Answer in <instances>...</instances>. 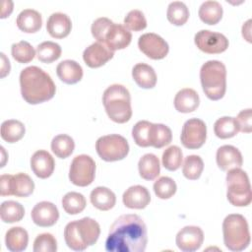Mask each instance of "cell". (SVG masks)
Masks as SVG:
<instances>
[{
	"instance_id": "cell-32",
	"label": "cell",
	"mask_w": 252,
	"mask_h": 252,
	"mask_svg": "<svg viewBox=\"0 0 252 252\" xmlns=\"http://www.w3.org/2000/svg\"><path fill=\"white\" fill-rule=\"evenodd\" d=\"M239 131L237 122L234 117L223 116L219 118L214 124V132L220 139H228L234 137Z\"/></svg>"
},
{
	"instance_id": "cell-14",
	"label": "cell",
	"mask_w": 252,
	"mask_h": 252,
	"mask_svg": "<svg viewBox=\"0 0 252 252\" xmlns=\"http://www.w3.org/2000/svg\"><path fill=\"white\" fill-rule=\"evenodd\" d=\"M176 245L183 252H194L198 250L204 241V232L199 226L187 225L176 234Z\"/></svg>"
},
{
	"instance_id": "cell-17",
	"label": "cell",
	"mask_w": 252,
	"mask_h": 252,
	"mask_svg": "<svg viewBox=\"0 0 252 252\" xmlns=\"http://www.w3.org/2000/svg\"><path fill=\"white\" fill-rule=\"evenodd\" d=\"M113 55L114 51L110 50L104 43L96 41L84 50L83 59L89 67L98 68L109 61Z\"/></svg>"
},
{
	"instance_id": "cell-3",
	"label": "cell",
	"mask_w": 252,
	"mask_h": 252,
	"mask_svg": "<svg viewBox=\"0 0 252 252\" xmlns=\"http://www.w3.org/2000/svg\"><path fill=\"white\" fill-rule=\"evenodd\" d=\"M100 234L98 222L92 218H83L70 221L64 228V239L69 248L74 251H84L94 245Z\"/></svg>"
},
{
	"instance_id": "cell-37",
	"label": "cell",
	"mask_w": 252,
	"mask_h": 252,
	"mask_svg": "<svg viewBox=\"0 0 252 252\" xmlns=\"http://www.w3.org/2000/svg\"><path fill=\"white\" fill-rule=\"evenodd\" d=\"M167 20L174 26L184 25L189 18V10L181 1H173L169 3L166 12Z\"/></svg>"
},
{
	"instance_id": "cell-36",
	"label": "cell",
	"mask_w": 252,
	"mask_h": 252,
	"mask_svg": "<svg viewBox=\"0 0 252 252\" xmlns=\"http://www.w3.org/2000/svg\"><path fill=\"white\" fill-rule=\"evenodd\" d=\"M87 201L83 194L78 192H68L62 198V207L69 215H77L84 211Z\"/></svg>"
},
{
	"instance_id": "cell-4",
	"label": "cell",
	"mask_w": 252,
	"mask_h": 252,
	"mask_svg": "<svg viewBox=\"0 0 252 252\" xmlns=\"http://www.w3.org/2000/svg\"><path fill=\"white\" fill-rule=\"evenodd\" d=\"M102 103L108 117L116 123H125L132 116L131 96L123 85L113 84L102 94Z\"/></svg>"
},
{
	"instance_id": "cell-6",
	"label": "cell",
	"mask_w": 252,
	"mask_h": 252,
	"mask_svg": "<svg viewBox=\"0 0 252 252\" xmlns=\"http://www.w3.org/2000/svg\"><path fill=\"white\" fill-rule=\"evenodd\" d=\"M223 242L230 251L239 252L250 244V232L246 219L239 214H230L222 221Z\"/></svg>"
},
{
	"instance_id": "cell-33",
	"label": "cell",
	"mask_w": 252,
	"mask_h": 252,
	"mask_svg": "<svg viewBox=\"0 0 252 252\" xmlns=\"http://www.w3.org/2000/svg\"><path fill=\"white\" fill-rule=\"evenodd\" d=\"M74 148V140L67 134H59L51 141V150L59 158H66L71 156Z\"/></svg>"
},
{
	"instance_id": "cell-16",
	"label": "cell",
	"mask_w": 252,
	"mask_h": 252,
	"mask_svg": "<svg viewBox=\"0 0 252 252\" xmlns=\"http://www.w3.org/2000/svg\"><path fill=\"white\" fill-rule=\"evenodd\" d=\"M32 221L41 227H48L55 224L59 219V212L57 207L47 201L37 203L31 213Z\"/></svg>"
},
{
	"instance_id": "cell-28",
	"label": "cell",
	"mask_w": 252,
	"mask_h": 252,
	"mask_svg": "<svg viewBox=\"0 0 252 252\" xmlns=\"http://www.w3.org/2000/svg\"><path fill=\"white\" fill-rule=\"evenodd\" d=\"M140 176L145 180L156 179L160 172V164L158 158L154 154L144 155L138 162Z\"/></svg>"
},
{
	"instance_id": "cell-15",
	"label": "cell",
	"mask_w": 252,
	"mask_h": 252,
	"mask_svg": "<svg viewBox=\"0 0 252 252\" xmlns=\"http://www.w3.org/2000/svg\"><path fill=\"white\" fill-rule=\"evenodd\" d=\"M131 40L132 34L125 26L112 23L104 34L102 43H104L110 50L115 51L126 48Z\"/></svg>"
},
{
	"instance_id": "cell-11",
	"label": "cell",
	"mask_w": 252,
	"mask_h": 252,
	"mask_svg": "<svg viewBox=\"0 0 252 252\" xmlns=\"http://www.w3.org/2000/svg\"><path fill=\"white\" fill-rule=\"evenodd\" d=\"M207 138V126L199 118L188 119L182 127L180 140L182 145L190 150L201 148Z\"/></svg>"
},
{
	"instance_id": "cell-2",
	"label": "cell",
	"mask_w": 252,
	"mask_h": 252,
	"mask_svg": "<svg viewBox=\"0 0 252 252\" xmlns=\"http://www.w3.org/2000/svg\"><path fill=\"white\" fill-rule=\"evenodd\" d=\"M23 98L30 104H38L51 99L56 87L49 74L37 66H29L20 73Z\"/></svg>"
},
{
	"instance_id": "cell-43",
	"label": "cell",
	"mask_w": 252,
	"mask_h": 252,
	"mask_svg": "<svg viewBox=\"0 0 252 252\" xmlns=\"http://www.w3.org/2000/svg\"><path fill=\"white\" fill-rule=\"evenodd\" d=\"M124 26L126 29L139 32L147 27V20L144 13L140 10H131L124 18Z\"/></svg>"
},
{
	"instance_id": "cell-12",
	"label": "cell",
	"mask_w": 252,
	"mask_h": 252,
	"mask_svg": "<svg viewBox=\"0 0 252 252\" xmlns=\"http://www.w3.org/2000/svg\"><path fill=\"white\" fill-rule=\"evenodd\" d=\"M196 46L208 54H219L228 47V39L220 32L208 30L199 31L194 36Z\"/></svg>"
},
{
	"instance_id": "cell-34",
	"label": "cell",
	"mask_w": 252,
	"mask_h": 252,
	"mask_svg": "<svg viewBox=\"0 0 252 252\" xmlns=\"http://www.w3.org/2000/svg\"><path fill=\"white\" fill-rule=\"evenodd\" d=\"M172 140V132L170 128L164 124L153 123L151 131V146L160 149L170 144Z\"/></svg>"
},
{
	"instance_id": "cell-22",
	"label": "cell",
	"mask_w": 252,
	"mask_h": 252,
	"mask_svg": "<svg viewBox=\"0 0 252 252\" xmlns=\"http://www.w3.org/2000/svg\"><path fill=\"white\" fill-rule=\"evenodd\" d=\"M56 73L58 78L68 85L76 84L83 78L82 66L75 60L71 59L61 61L56 67Z\"/></svg>"
},
{
	"instance_id": "cell-39",
	"label": "cell",
	"mask_w": 252,
	"mask_h": 252,
	"mask_svg": "<svg viewBox=\"0 0 252 252\" xmlns=\"http://www.w3.org/2000/svg\"><path fill=\"white\" fill-rule=\"evenodd\" d=\"M152 122L147 120L138 121L132 129V137L134 142L140 147H150L151 146V131Z\"/></svg>"
},
{
	"instance_id": "cell-26",
	"label": "cell",
	"mask_w": 252,
	"mask_h": 252,
	"mask_svg": "<svg viewBox=\"0 0 252 252\" xmlns=\"http://www.w3.org/2000/svg\"><path fill=\"white\" fill-rule=\"evenodd\" d=\"M90 200L94 207L100 211H108L112 209L116 203L115 194L107 187L98 186L92 190Z\"/></svg>"
},
{
	"instance_id": "cell-49",
	"label": "cell",
	"mask_w": 252,
	"mask_h": 252,
	"mask_svg": "<svg viewBox=\"0 0 252 252\" xmlns=\"http://www.w3.org/2000/svg\"><path fill=\"white\" fill-rule=\"evenodd\" d=\"M251 20H248L243 26H242V35L245 37V39L249 42H251V37H250V27H251Z\"/></svg>"
},
{
	"instance_id": "cell-42",
	"label": "cell",
	"mask_w": 252,
	"mask_h": 252,
	"mask_svg": "<svg viewBox=\"0 0 252 252\" xmlns=\"http://www.w3.org/2000/svg\"><path fill=\"white\" fill-rule=\"evenodd\" d=\"M177 186L175 181L168 176H161L154 183L155 194L159 199H169L176 192Z\"/></svg>"
},
{
	"instance_id": "cell-40",
	"label": "cell",
	"mask_w": 252,
	"mask_h": 252,
	"mask_svg": "<svg viewBox=\"0 0 252 252\" xmlns=\"http://www.w3.org/2000/svg\"><path fill=\"white\" fill-rule=\"evenodd\" d=\"M183 154L178 146H170L167 149H165L162 153V165L169 171L177 170L181 166Z\"/></svg>"
},
{
	"instance_id": "cell-24",
	"label": "cell",
	"mask_w": 252,
	"mask_h": 252,
	"mask_svg": "<svg viewBox=\"0 0 252 252\" xmlns=\"http://www.w3.org/2000/svg\"><path fill=\"white\" fill-rule=\"evenodd\" d=\"M16 24L22 32L32 33L40 30L42 25V18L40 13L35 10L25 9L18 15Z\"/></svg>"
},
{
	"instance_id": "cell-25",
	"label": "cell",
	"mask_w": 252,
	"mask_h": 252,
	"mask_svg": "<svg viewBox=\"0 0 252 252\" xmlns=\"http://www.w3.org/2000/svg\"><path fill=\"white\" fill-rule=\"evenodd\" d=\"M135 83L142 89H153L157 84V74L154 68L146 63H138L132 69Z\"/></svg>"
},
{
	"instance_id": "cell-46",
	"label": "cell",
	"mask_w": 252,
	"mask_h": 252,
	"mask_svg": "<svg viewBox=\"0 0 252 252\" xmlns=\"http://www.w3.org/2000/svg\"><path fill=\"white\" fill-rule=\"evenodd\" d=\"M252 115H251V108L241 110L237 117L235 118L239 131L243 133H250L252 131Z\"/></svg>"
},
{
	"instance_id": "cell-48",
	"label": "cell",
	"mask_w": 252,
	"mask_h": 252,
	"mask_svg": "<svg viewBox=\"0 0 252 252\" xmlns=\"http://www.w3.org/2000/svg\"><path fill=\"white\" fill-rule=\"evenodd\" d=\"M7 5H8V1H3L2 10H1V18L2 19L8 17L13 11V2H11L8 7H7Z\"/></svg>"
},
{
	"instance_id": "cell-44",
	"label": "cell",
	"mask_w": 252,
	"mask_h": 252,
	"mask_svg": "<svg viewBox=\"0 0 252 252\" xmlns=\"http://www.w3.org/2000/svg\"><path fill=\"white\" fill-rule=\"evenodd\" d=\"M34 252H55L57 250V241L51 233H40L33 241Z\"/></svg>"
},
{
	"instance_id": "cell-10",
	"label": "cell",
	"mask_w": 252,
	"mask_h": 252,
	"mask_svg": "<svg viewBox=\"0 0 252 252\" xmlns=\"http://www.w3.org/2000/svg\"><path fill=\"white\" fill-rule=\"evenodd\" d=\"M34 189V182L26 173L19 172L14 175L2 174L0 177L1 196L14 195L16 197H28Z\"/></svg>"
},
{
	"instance_id": "cell-13",
	"label": "cell",
	"mask_w": 252,
	"mask_h": 252,
	"mask_svg": "<svg viewBox=\"0 0 252 252\" xmlns=\"http://www.w3.org/2000/svg\"><path fill=\"white\" fill-rule=\"evenodd\" d=\"M139 49L149 58L158 60L164 58L169 50L167 42L158 34L147 32L138 39Z\"/></svg>"
},
{
	"instance_id": "cell-31",
	"label": "cell",
	"mask_w": 252,
	"mask_h": 252,
	"mask_svg": "<svg viewBox=\"0 0 252 252\" xmlns=\"http://www.w3.org/2000/svg\"><path fill=\"white\" fill-rule=\"evenodd\" d=\"M25 216L23 205L16 201H5L0 207V218L3 222L13 223L22 220Z\"/></svg>"
},
{
	"instance_id": "cell-30",
	"label": "cell",
	"mask_w": 252,
	"mask_h": 252,
	"mask_svg": "<svg viewBox=\"0 0 252 252\" xmlns=\"http://www.w3.org/2000/svg\"><path fill=\"white\" fill-rule=\"evenodd\" d=\"M26 132L24 124L15 119L5 120L1 124V138L8 143H16L20 141Z\"/></svg>"
},
{
	"instance_id": "cell-29",
	"label": "cell",
	"mask_w": 252,
	"mask_h": 252,
	"mask_svg": "<svg viewBox=\"0 0 252 252\" xmlns=\"http://www.w3.org/2000/svg\"><path fill=\"white\" fill-rule=\"evenodd\" d=\"M222 7L218 1H205L199 8V18L207 25L218 24L222 17Z\"/></svg>"
},
{
	"instance_id": "cell-7",
	"label": "cell",
	"mask_w": 252,
	"mask_h": 252,
	"mask_svg": "<svg viewBox=\"0 0 252 252\" xmlns=\"http://www.w3.org/2000/svg\"><path fill=\"white\" fill-rule=\"evenodd\" d=\"M226 197L235 207H246L251 203L252 192L247 173L240 167L227 170Z\"/></svg>"
},
{
	"instance_id": "cell-1",
	"label": "cell",
	"mask_w": 252,
	"mask_h": 252,
	"mask_svg": "<svg viewBox=\"0 0 252 252\" xmlns=\"http://www.w3.org/2000/svg\"><path fill=\"white\" fill-rule=\"evenodd\" d=\"M148 243L147 225L135 214L118 217L109 228L105 240L108 252H144Z\"/></svg>"
},
{
	"instance_id": "cell-19",
	"label": "cell",
	"mask_w": 252,
	"mask_h": 252,
	"mask_svg": "<svg viewBox=\"0 0 252 252\" xmlns=\"http://www.w3.org/2000/svg\"><path fill=\"white\" fill-rule=\"evenodd\" d=\"M55 167V161L52 156L44 151H36L31 158V168L32 172L39 178L45 179L49 177Z\"/></svg>"
},
{
	"instance_id": "cell-18",
	"label": "cell",
	"mask_w": 252,
	"mask_h": 252,
	"mask_svg": "<svg viewBox=\"0 0 252 252\" xmlns=\"http://www.w3.org/2000/svg\"><path fill=\"white\" fill-rule=\"evenodd\" d=\"M216 160L218 166L223 171L241 167L243 163L240 151L231 145H223L220 147L217 151Z\"/></svg>"
},
{
	"instance_id": "cell-8",
	"label": "cell",
	"mask_w": 252,
	"mask_h": 252,
	"mask_svg": "<svg viewBox=\"0 0 252 252\" xmlns=\"http://www.w3.org/2000/svg\"><path fill=\"white\" fill-rule=\"evenodd\" d=\"M95 150L99 158L105 161L121 160L129 153L127 140L118 134L99 137L95 142Z\"/></svg>"
},
{
	"instance_id": "cell-20",
	"label": "cell",
	"mask_w": 252,
	"mask_h": 252,
	"mask_svg": "<svg viewBox=\"0 0 252 252\" xmlns=\"http://www.w3.org/2000/svg\"><path fill=\"white\" fill-rule=\"evenodd\" d=\"M125 207L129 209H144L151 202L149 190L142 185H134L129 187L122 196Z\"/></svg>"
},
{
	"instance_id": "cell-27",
	"label": "cell",
	"mask_w": 252,
	"mask_h": 252,
	"mask_svg": "<svg viewBox=\"0 0 252 252\" xmlns=\"http://www.w3.org/2000/svg\"><path fill=\"white\" fill-rule=\"evenodd\" d=\"M28 242L29 234L25 228L21 226H13L7 230L5 235V243L10 251H24L28 246Z\"/></svg>"
},
{
	"instance_id": "cell-9",
	"label": "cell",
	"mask_w": 252,
	"mask_h": 252,
	"mask_svg": "<svg viewBox=\"0 0 252 252\" xmlns=\"http://www.w3.org/2000/svg\"><path fill=\"white\" fill-rule=\"evenodd\" d=\"M95 176V162L88 155L76 156L70 165L69 179L80 187H86L93 183Z\"/></svg>"
},
{
	"instance_id": "cell-47",
	"label": "cell",
	"mask_w": 252,
	"mask_h": 252,
	"mask_svg": "<svg viewBox=\"0 0 252 252\" xmlns=\"http://www.w3.org/2000/svg\"><path fill=\"white\" fill-rule=\"evenodd\" d=\"M0 55H1V75H0V77L4 78L6 75L9 74L11 66H10L9 59L5 56V54L3 52H1Z\"/></svg>"
},
{
	"instance_id": "cell-21",
	"label": "cell",
	"mask_w": 252,
	"mask_h": 252,
	"mask_svg": "<svg viewBox=\"0 0 252 252\" xmlns=\"http://www.w3.org/2000/svg\"><path fill=\"white\" fill-rule=\"evenodd\" d=\"M71 29L72 22L70 18L61 12L51 14L46 23V30L54 38L66 37L70 33Z\"/></svg>"
},
{
	"instance_id": "cell-23",
	"label": "cell",
	"mask_w": 252,
	"mask_h": 252,
	"mask_svg": "<svg viewBox=\"0 0 252 252\" xmlns=\"http://www.w3.org/2000/svg\"><path fill=\"white\" fill-rule=\"evenodd\" d=\"M173 102L174 107L178 112L189 113L198 108L200 104V97L195 90L185 88L175 94Z\"/></svg>"
},
{
	"instance_id": "cell-38",
	"label": "cell",
	"mask_w": 252,
	"mask_h": 252,
	"mask_svg": "<svg viewBox=\"0 0 252 252\" xmlns=\"http://www.w3.org/2000/svg\"><path fill=\"white\" fill-rule=\"evenodd\" d=\"M204 169L203 159L197 155L187 156L184 159L182 173L189 180L198 179Z\"/></svg>"
},
{
	"instance_id": "cell-45",
	"label": "cell",
	"mask_w": 252,
	"mask_h": 252,
	"mask_svg": "<svg viewBox=\"0 0 252 252\" xmlns=\"http://www.w3.org/2000/svg\"><path fill=\"white\" fill-rule=\"evenodd\" d=\"M112 23L113 22L110 19L105 18V17H100V18H97L96 20H94V23L92 24V28H91L93 36L98 42L102 43L104 34Z\"/></svg>"
},
{
	"instance_id": "cell-35",
	"label": "cell",
	"mask_w": 252,
	"mask_h": 252,
	"mask_svg": "<svg viewBox=\"0 0 252 252\" xmlns=\"http://www.w3.org/2000/svg\"><path fill=\"white\" fill-rule=\"evenodd\" d=\"M36 57L42 63H52L61 56L60 45L53 41H43L36 46Z\"/></svg>"
},
{
	"instance_id": "cell-5",
	"label": "cell",
	"mask_w": 252,
	"mask_h": 252,
	"mask_svg": "<svg viewBox=\"0 0 252 252\" xmlns=\"http://www.w3.org/2000/svg\"><path fill=\"white\" fill-rule=\"evenodd\" d=\"M200 81L208 98L219 100L226 90V68L219 60H209L200 69Z\"/></svg>"
},
{
	"instance_id": "cell-41",
	"label": "cell",
	"mask_w": 252,
	"mask_h": 252,
	"mask_svg": "<svg viewBox=\"0 0 252 252\" xmlns=\"http://www.w3.org/2000/svg\"><path fill=\"white\" fill-rule=\"evenodd\" d=\"M11 54L19 63H29L34 58V55H36L34 48L26 40L13 43Z\"/></svg>"
}]
</instances>
